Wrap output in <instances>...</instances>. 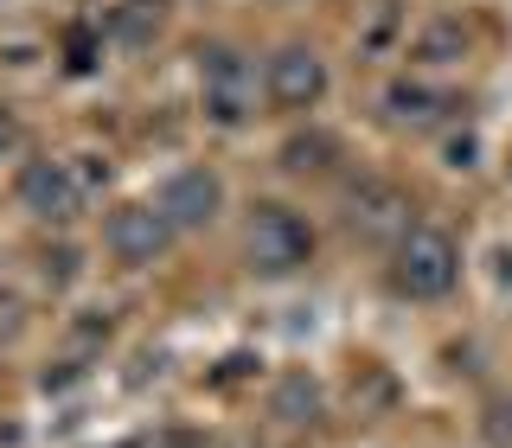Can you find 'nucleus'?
<instances>
[{
    "instance_id": "f257e3e1",
    "label": "nucleus",
    "mask_w": 512,
    "mask_h": 448,
    "mask_svg": "<svg viewBox=\"0 0 512 448\" xmlns=\"http://www.w3.org/2000/svg\"><path fill=\"white\" fill-rule=\"evenodd\" d=\"M308 256H314L308 218L288 212V205H276V199L250 205V218H244V263L256 269V276H269V282H276V276H295Z\"/></svg>"
},
{
    "instance_id": "f03ea898",
    "label": "nucleus",
    "mask_w": 512,
    "mask_h": 448,
    "mask_svg": "<svg viewBox=\"0 0 512 448\" xmlns=\"http://www.w3.org/2000/svg\"><path fill=\"white\" fill-rule=\"evenodd\" d=\"M391 282H397V295H410V301H442L448 288L461 282V244L442 224H416L391 256Z\"/></svg>"
},
{
    "instance_id": "7ed1b4c3",
    "label": "nucleus",
    "mask_w": 512,
    "mask_h": 448,
    "mask_svg": "<svg viewBox=\"0 0 512 448\" xmlns=\"http://www.w3.org/2000/svg\"><path fill=\"white\" fill-rule=\"evenodd\" d=\"M346 231L359 237V244H404L416 231V205L410 192L397 180H378V173H365V180L346 186Z\"/></svg>"
},
{
    "instance_id": "20e7f679",
    "label": "nucleus",
    "mask_w": 512,
    "mask_h": 448,
    "mask_svg": "<svg viewBox=\"0 0 512 448\" xmlns=\"http://www.w3.org/2000/svg\"><path fill=\"white\" fill-rule=\"evenodd\" d=\"M173 237H180V231L167 224V212H160V205H116V212H109V224H103L109 256H116V263H128V269L160 263Z\"/></svg>"
},
{
    "instance_id": "39448f33",
    "label": "nucleus",
    "mask_w": 512,
    "mask_h": 448,
    "mask_svg": "<svg viewBox=\"0 0 512 448\" xmlns=\"http://www.w3.org/2000/svg\"><path fill=\"white\" fill-rule=\"evenodd\" d=\"M263 90L276 109H314L327 96V58L314 45H276L263 64Z\"/></svg>"
},
{
    "instance_id": "423d86ee",
    "label": "nucleus",
    "mask_w": 512,
    "mask_h": 448,
    "mask_svg": "<svg viewBox=\"0 0 512 448\" xmlns=\"http://www.w3.org/2000/svg\"><path fill=\"white\" fill-rule=\"evenodd\" d=\"M84 199H90V192L77 186L71 160H26V167H20V205H26L32 218L71 224L77 212H84Z\"/></svg>"
},
{
    "instance_id": "0eeeda50",
    "label": "nucleus",
    "mask_w": 512,
    "mask_h": 448,
    "mask_svg": "<svg viewBox=\"0 0 512 448\" xmlns=\"http://www.w3.org/2000/svg\"><path fill=\"white\" fill-rule=\"evenodd\" d=\"M160 212H167L173 231H205L218 212H224V180L212 167H180L167 186H160Z\"/></svg>"
},
{
    "instance_id": "6e6552de",
    "label": "nucleus",
    "mask_w": 512,
    "mask_h": 448,
    "mask_svg": "<svg viewBox=\"0 0 512 448\" xmlns=\"http://www.w3.org/2000/svg\"><path fill=\"white\" fill-rule=\"evenodd\" d=\"M199 84H205V109L218 122H244L250 116V64L237 45H205L199 52Z\"/></svg>"
},
{
    "instance_id": "1a4fd4ad",
    "label": "nucleus",
    "mask_w": 512,
    "mask_h": 448,
    "mask_svg": "<svg viewBox=\"0 0 512 448\" xmlns=\"http://www.w3.org/2000/svg\"><path fill=\"white\" fill-rule=\"evenodd\" d=\"M384 109H391L397 128H436V122H448L455 96L423 90V84H391V90H384Z\"/></svg>"
},
{
    "instance_id": "9d476101",
    "label": "nucleus",
    "mask_w": 512,
    "mask_h": 448,
    "mask_svg": "<svg viewBox=\"0 0 512 448\" xmlns=\"http://www.w3.org/2000/svg\"><path fill=\"white\" fill-rule=\"evenodd\" d=\"M282 173H295V180H314V173H333V160H340V141L320 135V128H301V135L282 141Z\"/></svg>"
},
{
    "instance_id": "9b49d317",
    "label": "nucleus",
    "mask_w": 512,
    "mask_h": 448,
    "mask_svg": "<svg viewBox=\"0 0 512 448\" xmlns=\"http://www.w3.org/2000/svg\"><path fill=\"white\" fill-rule=\"evenodd\" d=\"M269 410H276L282 423H314V416H320V384L308 372H288L276 384V397H269Z\"/></svg>"
},
{
    "instance_id": "f8f14e48",
    "label": "nucleus",
    "mask_w": 512,
    "mask_h": 448,
    "mask_svg": "<svg viewBox=\"0 0 512 448\" xmlns=\"http://www.w3.org/2000/svg\"><path fill=\"white\" fill-rule=\"evenodd\" d=\"M461 52H468V26L461 20H429L423 39H416V58L423 64H455Z\"/></svg>"
},
{
    "instance_id": "ddd939ff",
    "label": "nucleus",
    "mask_w": 512,
    "mask_h": 448,
    "mask_svg": "<svg viewBox=\"0 0 512 448\" xmlns=\"http://www.w3.org/2000/svg\"><path fill=\"white\" fill-rule=\"evenodd\" d=\"M109 26H116V39H148V32L160 26V0H122Z\"/></svg>"
},
{
    "instance_id": "4468645a",
    "label": "nucleus",
    "mask_w": 512,
    "mask_h": 448,
    "mask_svg": "<svg viewBox=\"0 0 512 448\" xmlns=\"http://www.w3.org/2000/svg\"><path fill=\"white\" fill-rule=\"evenodd\" d=\"M71 173H77V186H84V192L109 180V167H103V160H96V154H77V160H71Z\"/></svg>"
},
{
    "instance_id": "2eb2a0df",
    "label": "nucleus",
    "mask_w": 512,
    "mask_h": 448,
    "mask_svg": "<svg viewBox=\"0 0 512 448\" xmlns=\"http://www.w3.org/2000/svg\"><path fill=\"white\" fill-rule=\"evenodd\" d=\"M13 148H20V116H13V109L0 103V160H7Z\"/></svg>"
},
{
    "instance_id": "dca6fc26",
    "label": "nucleus",
    "mask_w": 512,
    "mask_h": 448,
    "mask_svg": "<svg viewBox=\"0 0 512 448\" xmlns=\"http://www.w3.org/2000/svg\"><path fill=\"white\" fill-rule=\"evenodd\" d=\"M448 167H474V141H468V135L448 141Z\"/></svg>"
},
{
    "instance_id": "f3484780",
    "label": "nucleus",
    "mask_w": 512,
    "mask_h": 448,
    "mask_svg": "<svg viewBox=\"0 0 512 448\" xmlns=\"http://www.w3.org/2000/svg\"><path fill=\"white\" fill-rule=\"evenodd\" d=\"M506 167H512V160H506Z\"/></svg>"
}]
</instances>
